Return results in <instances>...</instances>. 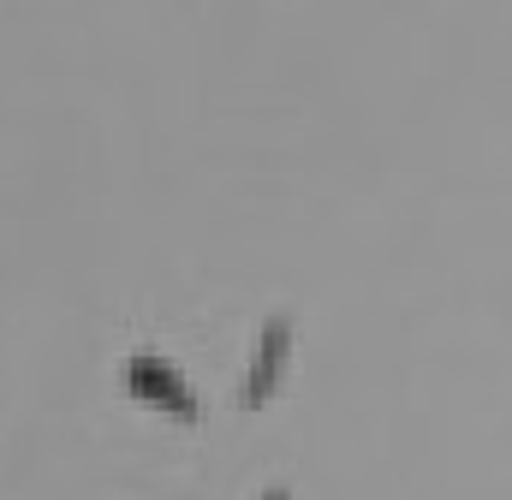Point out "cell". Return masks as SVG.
Wrapping results in <instances>:
<instances>
[{
	"label": "cell",
	"mask_w": 512,
	"mask_h": 500,
	"mask_svg": "<svg viewBox=\"0 0 512 500\" xmlns=\"http://www.w3.org/2000/svg\"><path fill=\"white\" fill-rule=\"evenodd\" d=\"M286 352H292V328H286V322H268V328H262V340H256L251 375H245V387H239V399H245L251 411L274 399V387H280V370H286Z\"/></svg>",
	"instance_id": "2"
},
{
	"label": "cell",
	"mask_w": 512,
	"mask_h": 500,
	"mask_svg": "<svg viewBox=\"0 0 512 500\" xmlns=\"http://www.w3.org/2000/svg\"><path fill=\"white\" fill-rule=\"evenodd\" d=\"M126 387L131 399H143V405H155V411H167V417H179V423H197V393H191V381L173 370L161 352H137L126 364Z\"/></svg>",
	"instance_id": "1"
},
{
	"label": "cell",
	"mask_w": 512,
	"mask_h": 500,
	"mask_svg": "<svg viewBox=\"0 0 512 500\" xmlns=\"http://www.w3.org/2000/svg\"><path fill=\"white\" fill-rule=\"evenodd\" d=\"M262 500H292L286 489H262Z\"/></svg>",
	"instance_id": "3"
}]
</instances>
